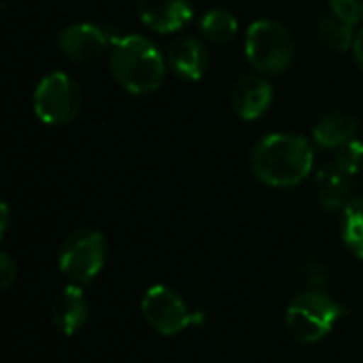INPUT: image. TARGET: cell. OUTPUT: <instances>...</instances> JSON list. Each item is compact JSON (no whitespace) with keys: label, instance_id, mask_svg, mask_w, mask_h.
I'll return each instance as SVG.
<instances>
[{"label":"cell","instance_id":"6da1fadb","mask_svg":"<svg viewBox=\"0 0 363 363\" xmlns=\"http://www.w3.org/2000/svg\"><path fill=\"white\" fill-rule=\"evenodd\" d=\"M315 149L306 136L277 132L264 136L251 151L253 174L270 187H296L313 170Z\"/></svg>","mask_w":363,"mask_h":363},{"label":"cell","instance_id":"7a4b0ae2","mask_svg":"<svg viewBox=\"0 0 363 363\" xmlns=\"http://www.w3.org/2000/svg\"><path fill=\"white\" fill-rule=\"evenodd\" d=\"M111 74L125 91L147 96L166 77V60L160 49L140 34H128L111 43Z\"/></svg>","mask_w":363,"mask_h":363},{"label":"cell","instance_id":"3957f363","mask_svg":"<svg viewBox=\"0 0 363 363\" xmlns=\"http://www.w3.org/2000/svg\"><path fill=\"white\" fill-rule=\"evenodd\" d=\"M345 317V308L319 289L304 291L291 300L285 313L289 334L302 345L323 340Z\"/></svg>","mask_w":363,"mask_h":363},{"label":"cell","instance_id":"277c9868","mask_svg":"<svg viewBox=\"0 0 363 363\" xmlns=\"http://www.w3.org/2000/svg\"><path fill=\"white\" fill-rule=\"evenodd\" d=\"M245 51L255 70L264 74H281L294 64L296 43L291 32L283 23L259 19L247 30Z\"/></svg>","mask_w":363,"mask_h":363},{"label":"cell","instance_id":"5b68a950","mask_svg":"<svg viewBox=\"0 0 363 363\" xmlns=\"http://www.w3.org/2000/svg\"><path fill=\"white\" fill-rule=\"evenodd\" d=\"M83 94L79 83L66 72L47 74L34 91V113L47 125H66L79 117Z\"/></svg>","mask_w":363,"mask_h":363},{"label":"cell","instance_id":"8992f818","mask_svg":"<svg viewBox=\"0 0 363 363\" xmlns=\"http://www.w3.org/2000/svg\"><path fill=\"white\" fill-rule=\"evenodd\" d=\"M57 262L64 277L85 285L96 279L106 262V240L98 230H77L62 242Z\"/></svg>","mask_w":363,"mask_h":363},{"label":"cell","instance_id":"52a82bcc","mask_svg":"<svg viewBox=\"0 0 363 363\" xmlns=\"http://www.w3.org/2000/svg\"><path fill=\"white\" fill-rule=\"evenodd\" d=\"M140 308L145 321L162 336H177L191 323L204 321L202 313L191 315L183 298L166 285L149 287L143 296Z\"/></svg>","mask_w":363,"mask_h":363},{"label":"cell","instance_id":"ba28073f","mask_svg":"<svg viewBox=\"0 0 363 363\" xmlns=\"http://www.w3.org/2000/svg\"><path fill=\"white\" fill-rule=\"evenodd\" d=\"M57 43L68 60L77 64H91L104 55L111 40L106 30L98 23H74L62 30Z\"/></svg>","mask_w":363,"mask_h":363},{"label":"cell","instance_id":"9c48e42d","mask_svg":"<svg viewBox=\"0 0 363 363\" xmlns=\"http://www.w3.org/2000/svg\"><path fill=\"white\" fill-rule=\"evenodd\" d=\"M143 23L160 34L179 32L194 15L191 0H136Z\"/></svg>","mask_w":363,"mask_h":363},{"label":"cell","instance_id":"30bf717a","mask_svg":"<svg viewBox=\"0 0 363 363\" xmlns=\"http://www.w3.org/2000/svg\"><path fill=\"white\" fill-rule=\"evenodd\" d=\"M274 100V89L259 74H245L232 91V106L245 121H255L268 113Z\"/></svg>","mask_w":363,"mask_h":363},{"label":"cell","instance_id":"8fae6325","mask_svg":"<svg viewBox=\"0 0 363 363\" xmlns=\"http://www.w3.org/2000/svg\"><path fill=\"white\" fill-rule=\"evenodd\" d=\"M170 70L183 81H198L208 66V55L204 45L194 36H177L168 45L166 53Z\"/></svg>","mask_w":363,"mask_h":363},{"label":"cell","instance_id":"7c38bea8","mask_svg":"<svg viewBox=\"0 0 363 363\" xmlns=\"http://www.w3.org/2000/svg\"><path fill=\"white\" fill-rule=\"evenodd\" d=\"M51 323L64 336H74L87 321V300L77 285L64 287L51 302Z\"/></svg>","mask_w":363,"mask_h":363},{"label":"cell","instance_id":"4fadbf2b","mask_svg":"<svg viewBox=\"0 0 363 363\" xmlns=\"http://www.w3.org/2000/svg\"><path fill=\"white\" fill-rule=\"evenodd\" d=\"M353 181L338 166L328 164L317 170L315 177V200L323 211L345 208L353 198Z\"/></svg>","mask_w":363,"mask_h":363},{"label":"cell","instance_id":"5bb4252c","mask_svg":"<svg viewBox=\"0 0 363 363\" xmlns=\"http://www.w3.org/2000/svg\"><path fill=\"white\" fill-rule=\"evenodd\" d=\"M357 132H359V119L351 113L338 111V113H330L317 121V125L313 128V140L321 149L336 151L338 147L353 140Z\"/></svg>","mask_w":363,"mask_h":363},{"label":"cell","instance_id":"9a60e30c","mask_svg":"<svg viewBox=\"0 0 363 363\" xmlns=\"http://www.w3.org/2000/svg\"><path fill=\"white\" fill-rule=\"evenodd\" d=\"M315 36L321 45H325L332 51H347L355 43L353 26L349 21L340 19L336 13L321 15L315 21Z\"/></svg>","mask_w":363,"mask_h":363},{"label":"cell","instance_id":"2e32d148","mask_svg":"<svg viewBox=\"0 0 363 363\" xmlns=\"http://www.w3.org/2000/svg\"><path fill=\"white\" fill-rule=\"evenodd\" d=\"M340 232L347 249L355 257L363 259V198H353L342 208Z\"/></svg>","mask_w":363,"mask_h":363},{"label":"cell","instance_id":"e0dca14e","mask_svg":"<svg viewBox=\"0 0 363 363\" xmlns=\"http://www.w3.org/2000/svg\"><path fill=\"white\" fill-rule=\"evenodd\" d=\"M200 30L213 43H228L238 32V19L225 9H213L200 19Z\"/></svg>","mask_w":363,"mask_h":363},{"label":"cell","instance_id":"ac0fdd59","mask_svg":"<svg viewBox=\"0 0 363 363\" xmlns=\"http://www.w3.org/2000/svg\"><path fill=\"white\" fill-rule=\"evenodd\" d=\"M334 166H338L345 174L355 177L363 170V143L362 140H349L347 145L338 147L334 153Z\"/></svg>","mask_w":363,"mask_h":363},{"label":"cell","instance_id":"d6986e66","mask_svg":"<svg viewBox=\"0 0 363 363\" xmlns=\"http://www.w3.org/2000/svg\"><path fill=\"white\" fill-rule=\"evenodd\" d=\"M300 279L313 287H325L330 283L328 268L319 259H311V257L300 264Z\"/></svg>","mask_w":363,"mask_h":363},{"label":"cell","instance_id":"ffe728a7","mask_svg":"<svg viewBox=\"0 0 363 363\" xmlns=\"http://www.w3.org/2000/svg\"><path fill=\"white\" fill-rule=\"evenodd\" d=\"M330 6L332 13H336L351 26L363 21V0H330Z\"/></svg>","mask_w":363,"mask_h":363},{"label":"cell","instance_id":"44dd1931","mask_svg":"<svg viewBox=\"0 0 363 363\" xmlns=\"http://www.w3.org/2000/svg\"><path fill=\"white\" fill-rule=\"evenodd\" d=\"M15 279H17V266L6 253H2L0 255V285H2V289H9L15 283Z\"/></svg>","mask_w":363,"mask_h":363},{"label":"cell","instance_id":"7402d4cb","mask_svg":"<svg viewBox=\"0 0 363 363\" xmlns=\"http://www.w3.org/2000/svg\"><path fill=\"white\" fill-rule=\"evenodd\" d=\"M353 55H355V62L359 66V70L363 72V30L355 36V43H353Z\"/></svg>","mask_w":363,"mask_h":363},{"label":"cell","instance_id":"603a6c76","mask_svg":"<svg viewBox=\"0 0 363 363\" xmlns=\"http://www.w3.org/2000/svg\"><path fill=\"white\" fill-rule=\"evenodd\" d=\"M2 225H0V234L4 236V232H6V225H9V206L6 204H2Z\"/></svg>","mask_w":363,"mask_h":363},{"label":"cell","instance_id":"cb8c5ba5","mask_svg":"<svg viewBox=\"0 0 363 363\" xmlns=\"http://www.w3.org/2000/svg\"><path fill=\"white\" fill-rule=\"evenodd\" d=\"M9 2H11V0H0V6H2V9H6V6H9Z\"/></svg>","mask_w":363,"mask_h":363}]
</instances>
